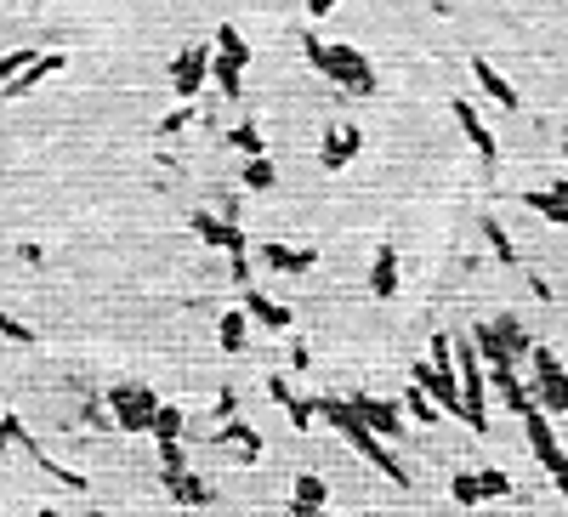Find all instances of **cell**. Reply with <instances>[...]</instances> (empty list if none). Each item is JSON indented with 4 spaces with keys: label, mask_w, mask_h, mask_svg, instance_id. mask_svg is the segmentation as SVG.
I'll return each instance as SVG.
<instances>
[{
    "label": "cell",
    "mask_w": 568,
    "mask_h": 517,
    "mask_svg": "<svg viewBox=\"0 0 568 517\" xmlns=\"http://www.w3.org/2000/svg\"><path fill=\"white\" fill-rule=\"evenodd\" d=\"M319 421H330V427H336L341 438H347V444H353L358 455L375 466V472H387L392 489H409V466L392 455V444L381 438V432L364 427V415L353 410V398H319Z\"/></svg>",
    "instance_id": "obj_1"
},
{
    "label": "cell",
    "mask_w": 568,
    "mask_h": 517,
    "mask_svg": "<svg viewBox=\"0 0 568 517\" xmlns=\"http://www.w3.org/2000/svg\"><path fill=\"white\" fill-rule=\"evenodd\" d=\"M415 387L438 398V410H449L455 421H466V404H461V375H455V336H438L432 341V358L415 364Z\"/></svg>",
    "instance_id": "obj_2"
},
{
    "label": "cell",
    "mask_w": 568,
    "mask_h": 517,
    "mask_svg": "<svg viewBox=\"0 0 568 517\" xmlns=\"http://www.w3.org/2000/svg\"><path fill=\"white\" fill-rule=\"evenodd\" d=\"M455 375H461L466 427L489 432V375H483V364H478V341H455Z\"/></svg>",
    "instance_id": "obj_3"
},
{
    "label": "cell",
    "mask_w": 568,
    "mask_h": 517,
    "mask_svg": "<svg viewBox=\"0 0 568 517\" xmlns=\"http://www.w3.org/2000/svg\"><path fill=\"white\" fill-rule=\"evenodd\" d=\"M523 421V432H529V449H534V461L551 472V483L568 495V449H563V438H557V427H551V415L540 410V404H529V410L517 415Z\"/></svg>",
    "instance_id": "obj_4"
},
{
    "label": "cell",
    "mask_w": 568,
    "mask_h": 517,
    "mask_svg": "<svg viewBox=\"0 0 568 517\" xmlns=\"http://www.w3.org/2000/svg\"><path fill=\"white\" fill-rule=\"evenodd\" d=\"M529 393H534V404L546 415H563L568 421V370H563V358L551 353V347H534L529 353Z\"/></svg>",
    "instance_id": "obj_5"
},
{
    "label": "cell",
    "mask_w": 568,
    "mask_h": 517,
    "mask_svg": "<svg viewBox=\"0 0 568 517\" xmlns=\"http://www.w3.org/2000/svg\"><path fill=\"white\" fill-rule=\"evenodd\" d=\"M108 410H114V427L120 432H154V410H160V393H148L137 381H120L108 393Z\"/></svg>",
    "instance_id": "obj_6"
},
{
    "label": "cell",
    "mask_w": 568,
    "mask_h": 517,
    "mask_svg": "<svg viewBox=\"0 0 568 517\" xmlns=\"http://www.w3.org/2000/svg\"><path fill=\"white\" fill-rule=\"evenodd\" d=\"M324 74L336 80V86H347V91H358V97H375V69L364 63V57L353 52V46H330V63H324Z\"/></svg>",
    "instance_id": "obj_7"
},
{
    "label": "cell",
    "mask_w": 568,
    "mask_h": 517,
    "mask_svg": "<svg viewBox=\"0 0 568 517\" xmlns=\"http://www.w3.org/2000/svg\"><path fill=\"white\" fill-rule=\"evenodd\" d=\"M205 74H211V40H194V46H182V57L171 63V91H177V97H199V91H205Z\"/></svg>",
    "instance_id": "obj_8"
},
{
    "label": "cell",
    "mask_w": 568,
    "mask_h": 517,
    "mask_svg": "<svg viewBox=\"0 0 568 517\" xmlns=\"http://www.w3.org/2000/svg\"><path fill=\"white\" fill-rule=\"evenodd\" d=\"M353 410L364 415V427L381 432L387 444H392V438H404V410H398L392 398H364V393H358V398H353Z\"/></svg>",
    "instance_id": "obj_9"
},
{
    "label": "cell",
    "mask_w": 568,
    "mask_h": 517,
    "mask_svg": "<svg viewBox=\"0 0 568 517\" xmlns=\"http://www.w3.org/2000/svg\"><path fill=\"white\" fill-rule=\"evenodd\" d=\"M455 125L466 131V143L478 148V160H483V165H500V143H495V131H489V125L478 120V108L466 103V97H455Z\"/></svg>",
    "instance_id": "obj_10"
},
{
    "label": "cell",
    "mask_w": 568,
    "mask_h": 517,
    "mask_svg": "<svg viewBox=\"0 0 568 517\" xmlns=\"http://www.w3.org/2000/svg\"><path fill=\"white\" fill-rule=\"evenodd\" d=\"M358 148H364V131H358V125H336V131L324 137V148H319V165L324 171H341V165L358 160Z\"/></svg>",
    "instance_id": "obj_11"
},
{
    "label": "cell",
    "mask_w": 568,
    "mask_h": 517,
    "mask_svg": "<svg viewBox=\"0 0 568 517\" xmlns=\"http://www.w3.org/2000/svg\"><path fill=\"white\" fill-rule=\"evenodd\" d=\"M472 80H478V91L483 97H495L500 108H523V97H517V86L506 80V74L489 63V57H472Z\"/></svg>",
    "instance_id": "obj_12"
},
{
    "label": "cell",
    "mask_w": 568,
    "mask_h": 517,
    "mask_svg": "<svg viewBox=\"0 0 568 517\" xmlns=\"http://www.w3.org/2000/svg\"><path fill=\"white\" fill-rule=\"evenodd\" d=\"M194 233L205 245H222L228 256H245V233L233 228V222H222V216H211V211H194Z\"/></svg>",
    "instance_id": "obj_13"
},
{
    "label": "cell",
    "mask_w": 568,
    "mask_h": 517,
    "mask_svg": "<svg viewBox=\"0 0 568 517\" xmlns=\"http://www.w3.org/2000/svg\"><path fill=\"white\" fill-rule=\"evenodd\" d=\"M267 393H273V404H279V410L290 415V421H296V432H307L313 421H319V404H307V398H296V393H290V381H284V375H273V381H267Z\"/></svg>",
    "instance_id": "obj_14"
},
{
    "label": "cell",
    "mask_w": 568,
    "mask_h": 517,
    "mask_svg": "<svg viewBox=\"0 0 568 517\" xmlns=\"http://www.w3.org/2000/svg\"><path fill=\"white\" fill-rule=\"evenodd\" d=\"M57 69H63V52H35L18 74H12V80H6V86H0V91H35L40 80H46V74H57Z\"/></svg>",
    "instance_id": "obj_15"
},
{
    "label": "cell",
    "mask_w": 568,
    "mask_h": 517,
    "mask_svg": "<svg viewBox=\"0 0 568 517\" xmlns=\"http://www.w3.org/2000/svg\"><path fill=\"white\" fill-rule=\"evenodd\" d=\"M489 381H495V393L506 398V410H512V415H523L534 404V393L517 381V364H495V370H489Z\"/></svg>",
    "instance_id": "obj_16"
},
{
    "label": "cell",
    "mask_w": 568,
    "mask_h": 517,
    "mask_svg": "<svg viewBox=\"0 0 568 517\" xmlns=\"http://www.w3.org/2000/svg\"><path fill=\"white\" fill-rule=\"evenodd\" d=\"M262 262L267 268H279V273H307L313 262H319V250H307V245H262Z\"/></svg>",
    "instance_id": "obj_17"
},
{
    "label": "cell",
    "mask_w": 568,
    "mask_h": 517,
    "mask_svg": "<svg viewBox=\"0 0 568 517\" xmlns=\"http://www.w3.org/2000/svg\"><path fill=\"white\" fill-rule=\"evenodd\" d=\"M370 290L381 296V302H392V296H398V250H392V245L375 250V262H370Z\"/></svg>",
    "instance_id": "obj_18"
},
{
    "label": "cell",
    "mask_w": 568,
    "mask_h": 517,
    "mask_svg": "<svg viewBox=\"0 0 568 517\" xmlns=\"http://www.w3.org/2000/svg\"><path fill=\"white\" fill-rule=\"evenodd\" d=\"M245 313L262 330H290V307H279L273 296H262V290H250V285H245Z\"/></svg>",
    "instance_id": "obj_19"
},
{
    "label": "cell",
    "mask_w": 568,
    "mask_h": 517,
    "mask_svg": "<svg viewBox=\"0 0 568 517\" xmlns=\"http://www.w3.org/2000/svg\"><path fill=\"white\" fill-rule=\"evenodd\" d=\"M211 444L233 449V455H239V461H256V455H262V438H256V427H245V421H228V427L216 432Z\"/></svg>",
    "instance_id": "obj_20"
},
{
    "label": "cell",
    "mask_w": 568,
    "mask_h": 517,
    "mask_svg": "<svg viewBox=\"0 0 568 517\" xmlns=\"http://www.w3.org/2000/svg\"><path fill=\"white\" fill-rule=\"evenodd\" d=\"M324 500H330V483L313 478V472H302L296 489H290V506H296V512H324Z\"/></svg>",
    "instance_id": "obj_21"
},
{
    "label": "cell",
    "mask_w": 568,
    "mask_h": 517,
    "mask_svg": "<svg viewBox=\"0 0 568 517\" xmlns=\"http://www.w3.org/2000/svg\"><path fill=\"white\" fill-rule=\"evenodd\" d=\"M216 336H222V353H245V341H250V313H245V307H233V313H222V324H216Z\"/></svg>",
    "instance_id": "obj_22"
},
{
    "label": "cell",
    "mask_w": 568,
    "mask_h": 517,
    "mask_svg": "<svg viewBox=\"0 0 568 517\" xmlns=\"http://www.w3.org/2000/svg\"><path fill=\"white\" fill-rule=\"evenodd\" d=\"M23 449H29V455H35V466H40V472H46V478H57V483H63V489H86V472H74V466L52 461V455H46V449H40L35 438H29V444H23Z\"/></svg>",
    "instance_id": "obj_23"
},
{
    "label": "cell",
    "mask_w": 568,
    "mask_h": 517,
    "mask_svg": "<svg viewBox=\"0 0 568 517\" xmlns=\"http://www.w3.org/2000/svg\"><path fill=\"white\" fill-rule=\"evenodd\" d=\"M472 341H478V358L489 364V370H495V364H517V358L506 353V341H500L495 324H478V330H472Z\"/></svg>",
    "instance_id": "obj_24"
},
{
    "label": "cell",
    "mask_w": 568,
    "mask_h": 517,
    "mask_svg": "<svg viewBox=\"0 0 568 517\" xmlns=\"http://www.w3.org/2000/svg\"><path fill=\"white\" fill-rule=\"evenodd\" d=\"M165 489H171V500H182V506H205V500H211L205 478H194V472H177V478H165Z\"/></svg>",
    "instance_id": "obj_25"
},
{
    "label": "cell",
    "mask_w": 568,
    "mask_h": 517,
    "mask_svg": "<svg viewBox=\"0 0 568 517\" xmlns=\"http://www.w3.org/2000/svg\"><path fill=\"white\" fill-rule=\"evenodd\" d=\"M523 205H529V211H540L546 222H557V228H568V199L546 194V188H529V194H523Z\"/></svg>",
    "instance_id": "obj_26"
},
{
    "label": "cell",
    "mask_w": 568,
    "mask_h": 517,
    "mask_svg": "<svg viewBox=\"0 0 568 517\" xmlns=\"http://www.w3.org/2000/svg\"><path fill=\"white\" fill-rule=\"evenodd\" d=\"M483 239H489V250H495L500 268H517V250H512V239H506V228H500L495 216H483Z\"/></svg>",
    "instance_id": "obj_27"
},
{
    "label": "cell",
    "mask_w": 568,
    "mask_h": 517,
    "mask_svg": "<svg viewBox=\"0 0 568 517\" xmlns=\"http://www.w3.org/2000/svg\"><path fill=\"white\" fill-rule=\"evenodd\" d=\"M211 74H216V91H228V97H239V74H245V63H233V57L211 52Z\"/></svg>",
    "instance_id": "obj_28"
},
{
    "label": "cell",
    "mask_w": 568,
    "mask_h": 517,
    "mask_svg": "<svg viewBox=\"0 0 568 517\" xmlns=\"http://www.w3.org/2000/svg\"><path fill=\"white\" fill-rule=\"evenodd\" d=\"M495 330H500V341H506V353H512V358H529V353H534L529 330H523L517 319H495Z\"/></svg>",
    "instance_id": "obj_29"
},
{
    "label": "cell",
    "mask_w": 568,
    "mask_h": 517,
    "mask_svg": "<svg viewBox=\"0 0 568 517\" xmlns=\"http://www.w3.org/2000/svg\"><path fill=\"white\" fill-rule=\"evenodd\" d=\"M188 472V455H182V438H160V483Z\"/></svg>",
    "instance_id": "obj_30"
},
{
    "label": "cell",
    "mask_w": 568,
    "mask_h": 517,
    "mask_svg": "<svg viewBox=\"0 0 568 517\" xmlns=\"http://www.w3.org/2000/svg\"><path fill=\"white\" fill-rule=\"evenodd\" d=\"M216 52L233 57V63H250V40H239V29H233V23H222V29H216Z\"/></svg>",
    "instance_id": "obj_31"
},
{
    "label": "cell",
    "mask_w": 568,
    "mask_h": 517,
    "mask_svg": "<svg viewBox=\"0 0 568 517\" xmlns=\"http://www.w3.org/2000/svg\"><path fill=\"white\" fill-rule=\"evenodd\" d=\"M404 410L415 415V421H426V427H432V421H438V398L426 393V387H409V393H404Z\"/></svg>",
    "instance_id": "obj_32"
},
{
    "label": "cell",
    "mask_w": 568,
    "mask_h": 517,
    "mask_svg": "<svg viewBox=\"0 0 568 517\" xmlns=\"http://www.w3.org/2000/svg\"><path fill=\"white\" fill-rule=\"evenodd\" d=\"M245 188H250V194H267V188H273V165H267V154H250V165H245Z\"/></svg>",
    "instance_id": "obj_33"
},
{
    "label": "cell",
    "mask_w": 568,
    "mask_h": 517,
    "mask_svg": "<svg viewBox=\"0 0 568 517\" xmlns=\"http://www.w3.org/2000/svg\"><path fill=\"white\" fill-rule=\"evenodd\" d=\"M478 495L483 500H506V495H512V478L495 472V466H483V472H478Z\"/></svg>",
    "instance_id": "obj_34"
},
{
    "label": "cell",
    "mask_w": 568,
    "mask_h": 517,
    "mask_svg": "<svg viewBox=\"0 0 568 517\" xmlns=\"http://www.w3.org/2000/svg\"><path fill=\"white\" fill-rule=\"evenodd\" d=\"M154 438H182V410L177 404H160V410H154Z\"/></svg>",
    "instance_id": "obj_35"
},
{
    "label": "cell",
    "mask_w": 568,
    "mask_h": 517,
    "mask_svg": "<svg viewBox=\"0 0 568 517\" xmlns=\"http://www.w3.org/2000/svg\"><path fill=\"white\" fill-rule=\"evenodd\" d=\"M23 444H29V427L18 415H0V449H23Z\"/></svg>",
    "instance_id": "obj_36"
},
{
    "label": "cell",
    "mask_w": 568,
    "mask_h": 517,
    "mask_svg": "<svg viewBox=\"0 0 568 517\" xmlns=\"http://www.w3.org/2000/svg\"><path fill=\"white\" fill-rule=\"evenodd\" d=\"M0 341H18V347H35V330L23 319H12V313H0Z\"/></svg>",
    "instance_id": "obj_37"
},
{
    "label": "cell",
    "mask_w": 568,
    "mask_h": 517,
    "mask_svg": "<svg viewBox=\"0 0 568 517\" xmlns=\"http://www.w3.org/2000/svg\"><path fill=\"white\" fill-rule=\"evenodd\" d=\"M449 489H455V500H461V506H478V472H455V483H449Z\"/></svg>",
    "instance_id": "obj_38"
},
{
    "label": "cell",
    "mask_w": 568,
    "mask_h": 517,
    "mask_svg": "<svg viewBox=\"0 0 568 517\" xmlns=\"http://www.w3.org/2000/svg\"><path fill=\"white\" fill-rule=\"evenodd\" d=\"M302 52H307V63H313V69L324 74V63H330V46H324L319 35H307V40H302Z\"/></svg>",
    "instance_id": "obj_39"
},
{
    "label": "cell",
    "mask_w": 568,
    "mask_h": 517,
    "mask_svg": "<svg viewBox=\"0 0 568 517\" xmlns=\"http://www.w3.org/2000/svg\"><path fill=\"white\" fill-rule=\"evenodd\" d=\"M233 148H245V154H262V131H256V125H239V131H233Z\"/></svg>",
    "instance_id": "obj_40"
},
{
    "label": "cell",
    "mask_w": 568,
    "mask_h": 517,
    "mask_svg": "<svg viewBox=\"0 0 568 517\" xmlns=\"http://www.w3.org/2000/svg\"><path fill=\"white\" fill-rule=\"evenodd\" d=\"M29 57H35L29 46H23V52H6V57H0V86H6V80H12V74H18L23 63H29Z\"/></svg>",
    "instance_id": "obj_41"
},
{
    "label": "cell",
    "mask_w": 568,
    "mask_h": 517,
    "mask_svg": "<svg viewBox=\"0 0 568 517\" xmlns=\"http://www.w3.org/2000/svg\"><path fill=\"white\" fill-rule=\"evenodd\" d=\"M233 410H239V398H233V387H222V398H216V415H222V421H228Z\"/></svg>",
    "instance_id": "obj_42"
},
{
    "label": "cell",
    "mask_w": 568,
    "mask_h": 517,
    "mask_svg": "<svg viewBox=\"0 0 568 517\" xmlns=\"http://www.w3.org/2000/svg\"><path fill=\"white\" fill-rule=\"evenodd\" d=\"M523 279H529V290H534V296H540V302H551V285H546V279H540V273H529V268H523Z\"/></svg>",
    "instance_id": "obj_43"
},
{
    "label": "cell",
    "mask_w": 568,
    "mask_h": 517,
    "mask_svg": "<svg viewBox=\"0 0 568 517\" xmlns=\"http://www.w3.org/2000/svg\"><path fill=\"white\" fill-rule=\"evenodd\" d=\"M341 0H307V12H313V18H324V12H336Z\"/></svg>",
    "instance_id": "obj_44"
},
{
    "label": "cell",
    "mask_w": 568,
    "mask_h": 517,
    "mask_svg": "<svg viewBox=\"0 0 568 517\" xmlns=\"http://www.w3.org/2000/svg\"><path fill=\"white\" fill-rule=\"evenodd\" d=\"M296 512V506H290ZM296 517H330V512H296ZM353 517H381V512H353Z\"/></svg>",
    "instance_id": "obj_45"
},
{
    "label": "cell",
    "mask_w": 568,
    "mask_h": 517,
    "mask_svg": "<svg viewBox=\"0 0 568 517\" xmlns=\"http://www.w3.org/2000/svg\"><path fill=\"white\" fill-rule=\"evenodd\" d=\"M551 194H557V199H568V177H557V188H551Z\"/></svg>",
    "instance_id": "obj_46"
},
{
    "label": "cell",
    "mask_w": 568,
    "mask_h": 517,
    "mask_svg": "<svg viewBox=\"0 0 568 517\" xmlns=\"http://www.w3.org/2000/svg\"><path fill=\"white\" fill-rule=\"evenodd\" d=\"M40 517H63V512H52V506H46V512H40Z\"/></svg>",
    "instance_id": "obj_47"
},
{
    "label": "cell",
    "mask_w": 568,
    "mask_h": 517,
    "mask_svg": "<svg viewBox=\"0 0 568 517\" xmlns=\"http://www.w3.org/2000/svg\"><path fill=\"white\" fill-rule=\"evenodd\" d=\"M563 160H568V143H563Z\"/></svg>",
    "instance_id": "obj_48"
},
{
    "label": "cell",
    "mask_w": 568,
    "mask_h": 517,
    "mask_svg": "<svg viewBox=\"0 0 568 517\" xmlns=\"http://www.w3.org/2000/svg\"><path fill=\"white\" fill-rule=\"evenodd\" d=\"M0 415H6V410H0Z\"/></svg>",
    "instance_id": "obj_49"
}]
</instances>
